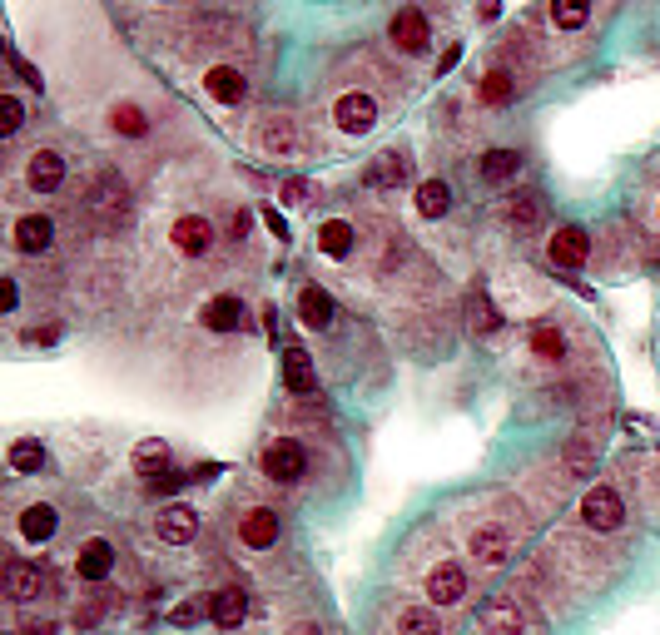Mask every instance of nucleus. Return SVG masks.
Segmentation results:
<instances>
[{
    "label": "nucleus",
    "mask_w": 660,
    "mask_h": 635,
    "mask_svg": "<svg viewBox=\"0 0 660 635\" xmlns=\"http://www.w3.org/2000/svg\"><path fill=\"white\" fill-rule=\"evenodd\" d=\"M308 472V452L293 442V437H278L264 447V477L268 482H298Z\"/></svg>",
    "instance_id": "f257e3e1"
},
{
    "label": "nucleus",
    "mask_w": 660,
    "mask_h": 635,
    "mask_svg": "<svg viewBox=\"0 0 660 635\" xmlns=\"http://www.w3.org/2000/svg\"><path fill=\"white\" fill-rule=\"evenodd\" d=\"M621 516H626V502H621L616 487H591V492L581 497V521H586L591 531H616Z\"/></svg>",
    "instance_id": "f03ea898"
},
{
    "label": "nucleus",
    "mask_w": 660,
    "mask_h": 635,
    "mask_svg": "<svg viewBox=\"0 0 660 635\" xmlns=\"http://www.w3.org/2000/svg\"><path fill=\"white\" fill-rule=\"evenodd\" d=\"M90 214H95L105 229H115V224L130 214V189H125L115 174H105V179L90 189Z\"/></svg>",
    "instance_id": "7ed1b4c3"
},
{
    "label": "nucleus",
    "mask_w": 660,
    "mask_h": 635,
    "mask_svg": "<svg viewBox=\"0 0 660 635\" xmlns=\"http://www.w3.org/2000/svg\"><path fill=\"white\" fill-rule=\"evenodd\" d=\"M462 596H467V571L457 561H437L427 571V601L442 611V606H457Z\"/></svg>",
    "instance_id": "20e7f679"
},
{
    "label": "nucleus",
    "mask_w": 660,
    "mask_h": 635,
    "mask_svg": "<svg viewBox=\"0 0 660 635\" xmlns=\"http://www.w3.org/2000/svg\"><path fill=\"white\" fill-rule=\"evenodd\" d=\"M333 120H338L343 134H368V129L378 125V100L363 95V90H348V95L333 105Z\"/></svg>",
    "instance_id": "39448f33"
},
{
    "label": "nucleus",
    "mask_w": 660,
    "mask_h": 635,
    "mask_svg": "<svg viewBox=\"0 0 660 635\" xmlns=\"http://www.w3.org/2000/svg\"><path fill=\"white\" fill-rule=\"evenodd\" d=\"M482 621H487V635H527L536 616H531L527 601L502 596V601H492V606H487V616H482Z\"/></svg>",
    "instance_id": "423d86ee"
},
{
    "label": "nucleus",
    "mask_w": 660,
    "mask_h": 635,
    "mask_svg": "<svg viewBox=\"0 0 660 635\" xmlns=\"http://www.w3.org/2000/svg\"><path fill=\"white\" fill-rule=\"evenodd\" d=\"M467 551H472L482 566H502V561L512 556V536H507L502 526L482 521V526H472V536H467Z\"/></svg>",
    "instance_id": "0eeeda50"
},
{
    "label": "nucleus",
    "mask_w": 660,
    "mask_h": 635,
    "mask_svg": "<svg viewBox=\"0 0 660 635\" xmlns=\"http://www.w3.org/2000/svg\"><path fill=\"white\" fill-rule=\"evenodd\" d=\"M239 541H244L249 551H268V546H278V511H268V507L244 511V521H239Z\"/></svg>",
    "instance_id": "6e6552de"
},
{
    "label": "nucleus",
    "mask_w": 660,
    "mask_h": 635,
    "mask_svg": "<svg viewBox=\"0 0 660 635\" xmlns=\"http://www.w3.org/2000/svg\"><path fill=\"white\" fill-rule=\"evenodd\" d=\"M546 254L556 268H581L586 254H591V239H586V229H576V224H566V229H556V239L546 244Z\"/></svg>",
    "instance_id": "1a4fd4ad"
},
{
    "label": "nucleus",
    "mask_w": 660,
    "mask_h": 635,
    "mask_svg": "<svg viewBox=\"0 0 660 635\" xmlns=\"http://www.w3.org/2000/svg\"><path fill=\"white\" fill-rule=\"evenodd\" d=\"M174 249L184 258H199V254H209V244H214V224L209 219H199V214H184L179 224H174Z\"/></svg>",
    "instance_id": "9d476101"
},
{
    "label": "nucleus",
    "mask_w": 660,
    "mask_h": 635,
    "mask_svg": "<svg viewBox=\"0 0 660 635\" xmlns=\"http://www.w3.org/2000/svg\"><path fill=\"white\" fill-rule=\"evenodd\" d=\"M25 179H30V189H35V194H55V189L65 184V159H60L55 149H35V154H30Z\"/></svg>",
    "instance_id": "9b49d317"
},
{
    "label": "nucleus",
    "mask_w": 660,
    "mask_h": 635,
    "mask_svg": "<svg viewBox=\"0 0 660 635\" xmlns=\"http://www.w3.org/2000/svg\"><path fill=\"white\" fill-rule=\"evenodd\" d=\"M75 571H80V581H105L115 571V546L105 536H90L80 546V556H75Z\"/></svg>",
    "instance_id": "f8f14e48"
},
{
    "label": "nucleus",
    "mask_w": 660,
    "mask_h": 635,
    "mask_svg": "<svg viewBox=\"0 0 660 635\" xmlns=\"http://www.w3.org/2000/svg\"><path fill=\"white\" fill-rule=\"evenodd\" d=\"M244 616H249V596H244L239 586L214 591V601H209V621H214L219 631H239V626H244Z\"/></svg>",
    "instance_id": "ddd939ff"
},
{
    "label": "nucleus",
    "mask_w": 660,
    "mask_h": 635,
    "mask_svg": "<svg viewBox=\"0 0 660 635\" xmlns=\"http://www.w3.org/2000/svg\"><path fill=\"white\" fill-rule=\"evenodd\" d=\"M388 35H393L397 50H407V55H417V50L432 40V30H427V15H422V10H397L393 25H388Z\"/></svg>",
    "instance_id": "4468645a"
},
{
    "label": "nucleus",
    "mask_w": 660,
    "mask_h": 635,
    "mask_svg": "<svg viewBox=\"0 0 660 635\" xmlns=\"http://www.w3.org/2000/svg\"><path fill=\"white\" fill-rule=\"evenodd\" d=\"M40 591H45V571H40V566H30V561H10V566H5V596H10V601L25 606V601H35Z\"/></svg>",
    "instance_id": "2eb2a0df"
},
{
    "label": "nucleus",
    "mask_w": 660,
    "mask_h": 635,
    "mask_svg": "<svg viewBox=\"0 0 660 635\" xmlns=\"http://www.w3.org/2000/svg\"><path fill=\"white\" fill-rule=\"evenodd\" d=\"M204 90H209L219 105H239V100L249 95V80H244L234 65H214V70L204 75Z\"/></svg>",
    "instance_id": "dca6fc26"
},
{
    "label": "nucleus",
    "mask_w": 660,
    "mask_h": 635,
    "mask_svg": "<svg viewBox=\"0 0 660 635\" xmlns=\"http://www.w3.org/2000/svg\"><path fill=\"white\" fill-rule=\"evenodd\" d=\"M199 536V516L189 507H164L159 511V541H169V546H189Z\"/></svg>",
    "instance_id": "f3484780"
},
{
    "label": "nucleus",
    "mask_w": 660,
    "mask_h": 635,
    "mask_svg": "<svg viewBox=\"0 0 660 635\" xmlns=\"http://www.w3.org/2000/svg\"><path fill=\"white\" fill-rule=\"evenodd\" d=\"M55 507L50 502H30V507L20 511V541H30V546H45L50 536H55Z\"/></svg>",
    "instance_id": "a211bd4d"
},
{
    "label": "nucleus",
    "mask_w": 660,
    "mask_h": 635,
    "mask_svg": "<svg viewBox=\"0 0 660 635\" xmlns=\"http://www.w3.org/2000/svg\"><path fill=\"white\" fill-rule=\"evenodd\" d=\"M407 174H412V159L397 154V149L378 154V159L368 164V184H373V189H397V184H407Z\"/></svg>",
    "instance_id": "6ab92c4d"
},
{
    "label": "nucleus",
    "mask_w": 660,
    "mask_h": 635,
    "mask_svg": "<svg viewBox=\"0 0 660 635\" xmlns=\"http://www.w3.org/2000/svg\"><path fill=\"white\" fill-rule=\"evenodd\" d=\"M50 239H55V224H50L45 214H25V219L15 224V249H20V254H45Z\"/></svg>",
    "instance_id": "aec40b11"
},
{
    "label": "nucleus",
    "mask_w": 660,
    "mask_h": 635,
    "mask_svg": "<svg viewBox=\"0 0 660 635\" xmlns=\"http://www.w3.org/2000/svg\"><path fill=\"white\" fill-rule=\"evenodd\" d=\"M298 318H303L308 328H328V323H333V293L318 288V283H308V288L298 293Z\"/></svg>",
    "instance_id": "412c9836"
},
{
    "label": "nucleus",
    "mask_w": 660,
    "mask_h": 635,
    "mask_svg": "<svg viewBox=\"0 0 660 635\" xmlns=\"http://www.w3.org/2000/svg\"><path fill=\"white\" fill-rule=\"evenodd\" d=\"M204 328H209V333H239V328H244V303H239L234 293L214 298V303L204 308Z\"/></svg>",
    "instance_id": "4be33fe9"
},
{
    "label": "nucleus",
    "mask_w": 660,
    "mask_h": 635,
    "mask_svg": "<svg viewBox=\"0 0 660 635\" xmlns=\"http://www.w3.org/2000/svg\"><path fill=\"white\" fill-rule=\"evenodd\" d=\"M283 382H288V392H313L318 387V373H313V358L303 353V348H283Z\"/></svg>",
    "instance_id": "5701e85b"
},
{
    "label": "nucleus",
    "mask_w": 660,
    "mask_h": 635,
    "mask_svg": "<svg viewBox=\"0 0 660 635\" xmlns=\"http://www.w3.org/2000/svg\"><path fill=\"white\" fill-rule=\"evenodd\" d=\"M259 149H264V154H293V149H298V129H293V120L268 115L264 125H259Z\"/></svg>",
    "instance_id": "b1692460"
},
{
    "label": "nucleus",
    "mask_w": 660,
    "mask_h": 635,
    "mask_svg": "<svg viewBox=\"0 0 660 635\" xmlns=\"http://www.w3.org/2000/svg\"><path fill=\"white\" fill-rule=\"evenodd\" d=\"M477 169H482V179H487V184H507V179H517L522 154H517V149H487Z\"/></svg>",
    "instance_id": "393cba45"
},
{
    "label": "nucleus",
    "mask_w": 660,
    "mask_h": 635,
    "mask_svg": "<svg viewBox=\"0 0 660 635\" xmlns=\"http://www.w3.org/2000/svg\"><path fill=\"white\" fill-rule=\"evenodd\" d=\"M353 239H358V234H353L348 219H328V224L318 229V249H323L328 258H348L353 254Z\"/></svg>",
    "instance_id": "a878e982"
},
{
    "label": "nucleus",
    "mask_w": 660,
    "mask_h": 635,
    "mask_svg": "<svg viewBox=\"0 0 660 635\" xmlns=\"http://www.w3.org/2000/svg\"><path fill=\"white\" fill-rule=\"evenodd\" d=\"M447 209H452V189L442 179H422L417 184V214L422 219H442Z\"/></svg>",
    "instance_id": "bb28decb"
},
{
    "label": "nucleus",
    "mask_w": 660,
    "mask_h": 635,
    "mask_svg": "<svg viewBox=\"0 0 660 635\" xmlns=\"http://www.w3.org/2000/svg\"><path fill=\"white\" fill-rule=\"evenodd\" d=\"M397 635H442L437 606H407V611L397 616Z\"/></svg>",
    "instance_id": "cd10ccee"
},
{
    "label": "nucleus",
    "mask_w": 660,
    "mask_h": 635,
    "mask_svg": "<svg viewBox=\"0 0 660 635\" xmlns=\"http://www.w3.org/2000/svg\"><path fill=\"white\" fill-rule=\"evenodd\" d=\"M134 467H139L144 477H159V472H169V442H159V437H144V442L134 447Z\"/></svg>",
    "instance_id": "c85d7f7f"
},
{
    "label": "nucleus",
    "mask_w": 660,
    "mask_h": 635,
    "mask_svg": "<svg viewBox=\"0 0 660 635\" xmlns=\"http://www.w3.org/2000/svg\"><path fill=\"white\" fill-rule=\"evenodd\" d=\"M110 129L125 134V139H144V134H149V120H144L139 105H115V110H110Z\"/></svg>",
    "instance_id": "c756f323"
},
{
    "label": "nucleus",
    "mask_w": 660,
    "mask_h": 635,
    "mask_svg": "<svg viewBox=\"0 0 660 635\" xmlns=\"http://www.w3.org/2000/svg\"><path fill=\"white\" fill-rule=\"evenodd\" d=\"M531 353H536V358H546V363L566 358V338H561V328H551V323L531 328Z\"/></svg>",
    "instance_id": "7c9ffc66"
},
{
    "label": "nucleus",
    "mask_w": 660,
    "mask_h": 635,
    "mask_svg": "<svg viewBox=\"0 0 660 635\" xmlns=\"http://www.w3.org/2000/svg\"><path fill=\"white\" fill-rule=\"evenodd\" d=\"M10 467H15L20 477H30V472H40V467H45V447H40V442H30V437H20V442H10Z\"/></svg>",
    "instance_id": "2f4dec72"
},
{
    "label": "nucleus",
    "mask_w": 660,
    "mask_h": 635,
    "mask_svg": "<svg viewBox=\"0 0 660 635\" xmlns=\"http://www.w3.org/2000/svg\"><path fill=\"white\" fill-rule=\"evenodd\" d=\"M586 15H591V0H551V20L561 30H581Z\"/></svg>",
    "instance_id": "473e14b6"
},
{
    "label": "nucleus",
    "mask_w": 660,
    "mask_h": 635,
    "mask_svg": "<svg viewBox=\"0 0 660 635\" xmlns=\"http://www.w3.org/2000/svg\"><path fill=\"white\" fill-rule=\"evenodd\" d=\"M467 313H472V328H477V333H497V328H502V318H497V308H492L487 293H472Z\"/></svg>",
    "instance_id": "72a5a7b5"
},
{
    "label": "nucleus",
    "mask_w": 660,
    "mask_h": 635,
    "mask_svg": "<svg viewBox=\"0 0 660 635\" xmlns=\"http://www.w3.org/2000/svg\"><path fill=\"white\" fill-rule=\"evenodd\" d=\"M507 219H512L517 229H536V224H541V199H536V194H517L512 209H507Z\"/></svg>",
    "instance_id": "f704fd0d"
},
{
    "label": "nucleus",
    "mask_w": 660,
    "mask_h": 635,
    "mask_svg": "<svg viewBox=\"0 0 660 635\" xmlns=\"http://www.w3.org/2000/svg\"><path fill=\"white\" fill-rule=\"evenodd\" d=\"M507 100H512V75H507V70H492V75L482 80V105L497 110V105H507Z\"/></svg>",
    "instance_id": "c9c22d12"
},
{
    "label": "nucleus",
    "mask_w": 660,
    "mask_h": 635,
    "mask_svg": "<svg viewBox=\"0 0 660 635\" xmlns=\"http://www.w3.org/2000/svg\"><path fill=\"white\" fill-rule=\"evenodd\" d=\"M20 125H25V105H20L15 95H5V100H0V134H15Z\"/></svg>",
    "instance_id": "e433bc0d"
},
{
    "label": "nucleus",
    "mask_w": 660,
    "mask_h": 635,
    "mask_svg": "<svg viewBox=\"0 0 660 635\" xmlns=\"http://www.w3.org/2000/svg\"><path fill=\"white\" fill-rule=\"evenodd\" d=\"M566 462H571V472H591V437H576L566 447Z\"/></svg>",
    "instance_id": "4c0bfd02"
},
{
    "label": "nucleus",
    "mask_w": 660,
    "mask_h": 635,
    "mask_svg": "<svg viewBox=\"0 0 660 635\" xmlns=\"http://www.w3.org/2000/svg\"><path fill=\"white\" fill-rule=\"evenodd\" d=\"M184 482H189L184 472H159V477H149V492H154V497H169V492H179Z\"/></svg>",
    "instance_id": "58836bf2"
},
{
    "label": "nucleus",
    "mask_w": 660,
    "mask_h": 635,
    "mask_svg": "<svg viewBox=\"0 0 660 635\" xmlns=\"http://www.w3.org/2000/svg\"><path fill=\"white\" fill-rule=\"evenodd\" d=\"M100 616H105V601H85V606H75V626H80V631H95Z\"/></svg>",
    "instance_id": "ea45409f"
},
{
    "label": "nucleus",
    "mask_w": 660,
    "mask_h": 635,
    "mask_svg": "<svg viewBox=\"0 0 660 635\" xmlns=\"http://www.w3.org/2000/svg\"><path fill=\"white\" fill-rule=\"evenodd\" d=\"M199 616H204V606H199V601H184V606H179L169 621H174L179 631H194V626H199Z\"/></svg>",
    "instance_id": "a19ab883"
},
{
    "label": "nucleus",
    "mask_w": 660,
    "mask_h": 635,
    "mask_svg": "<svg viewBox=\"0 0 660 635\" xmlns=\"http://www.w3.org/2000/svg\"><path fill=\"white\" fill-rule=\"evenodd\" d=\"M10 65H15V75H20L25 85H35V90H40V70H30V65H25V60H20L15 50H10Z\"/></svg>",
    "instance_id": "79ce46f5"
},
{
    "label": "nucleus",
    "mask_w": 660,
    "mask_h": 635,
    "mask_svg": "<svg viewBox=\"0 0 660 635\" xmlns=\"http://www.w3.org/2000/svg\"><path fill=\"white\" fill-rule=\"evenodd\" d=\"M15 303H20V288H15V278H5V283H0V308L15 313Z\"/></svg>",
    "instance_id": "37998d69"
},
{
    "label": "nucleus",
    "mask_w": 660,
    "mask_h": 635,
    "mask_svg": "<svg viewBox=\"0 0 660 635\" xmlns=\"http://www.w3.org/2000/svg\"><path fill=\"white\" fill-rule=\"evenodd\" d=\"M283 199H288V204H303V199H308V184H303V179H288V184H283Z\"/></svg>",
    "instance_id": "c03bdc74"
},
{
    "label": "nucleus",
    "mask_w": 660,
    "mask_h": 635,
    "mask_svg": "<svg viewBox=\"0 0 660 635\" xmlns=\"http://www.w3.org/2000/svg\"><path fill=\"white\" fill-rule=\"evenodd\" d=\"M55 338H60V328H55V323H50V328H30V333H25V343H35V348H40V343H55Z\"/></svg>",
    "instance_id": "a18cd8bd"
},
{
    "label": "nucleus",
    "mask_w": 660,
    "mask_h": 635,
    "mask_svg": "<svg viewBox=\"0 0 660 635\" xmlns=\"http://www.w3.org/2000/svg\"><path fill=\"white\" fill-rule=\"evenodd\" d=\"M264 224L278 234V239H288V224H283V214H278V209H264Z\"/></svg>",
    "instance_id": "49530a36"
},
{
    "label": "nucleus",
    "mask_w": 660,
    "mask_h": 635,
    "mask_svg": "<svg viewBox=\"0 0 660 635\" xmlns=\"http://www.w3.org/2000/svg\"><path fill=\"white\" fill-rule=\"evenodd\" d=\"M229 234L244 239V234H249V214H234V219H229Z\"/></svg>",
    "instance_id": "de8ad7c7"
},
{
    "label": "nucleus",
    "mask_w": 660,
    "mask_h": 635,
    "mask_svg": "<svg viewBox=\"0 0 660 635\" xmlns=\"http://www.w3.org/2000/svg\"><path fill=\"white\" fill-rule=\"evenodd\" d=\"M288 635H323V631H318V621H303V626H293Z\"/></svg>",
    "instance_id": "09e8293b"
},
{
    "label": "nucleus",
    "mask_w": 660,
    "mask_h": 635,
    "mask_svg": "<svg viewBox=\"0 0 660 635\" xmlns=\"http://www.w3.org/2000/svg\"><path fill=\"white\" fill-rule=\"evenodd\" d=\"M497 10H502V0H482V15H487V20H492Z\"/></svg>",
    "instance_id": "8fccbe9b"
},
{
    "label": "nucleus",
    "mask_w": 660,
    "mask_h": 635,
    "mask_svg": "<svg viewBox=\"0 0 660 635\" xmlns=\"http://www.w3.org/2000/svg\"><path fill=\"white\" fill-rule=\"evenodd\" d=\"M10 635H50V631H45V626H40V631H10Z\"/></svg>",
    "instance_id": "3c124183"
}]
</instances>
